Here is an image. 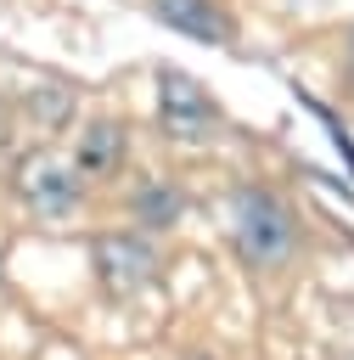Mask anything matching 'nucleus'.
Here are the masks:
<instances>
[{"mask_svg": "<svg viewBox=\"0 0 354 360\" xmlns=\"http://www.w3.org/2000/svg\"><path fill=\"white\" fill-rule=\"evenodd\" d=\"M96 276L112 298H135L140 287L157 281V248L140 236V231H107L96 236Z\"/></svg>", "mask_w": 354, "mask_h": 360, "instance_id": "obj_2", "label": "nucleus"}, {"mask_svg": "<svg viewBox=\"0 0 354 360\" xmlns=\"http://www.w3.org/2000/svg\"><path fill=\"white\" fill-rule=\"evenodd\" d=\"M163 90H157V118H163V129L169 135H180V141H197V135H208L214 129V101H208V90L197 84V79H185V73H163L157 79Z\"/></svg>", "mask_w": 354, "mask_h": 360, "instance_id": "obj_4", "label": "nucleus"}, {"mask_svg": "<svg viewBox=\"0 0 354 360\" xmlns=\"http://www.w3.org/2000/svg\"><path fill=\"white\" fill-rule=\"evenodd\" d=\"M118 158H124V129L96 118V124H84V135L73 146V174L79 180H107L118 169Z\"/></svg>", "mask_w": 354, "mask_h": 360, "instance_id": "obj_6", "label": "nucleus"}, {"mask_svg": "<svg viewBox=\"0 0 354 360\" xmlns=\"http://www.w3.org/2000/svg\"><path fill=\"white\" fill-rule=\"evenodd\" d=\"M230 231H236V248H242V259H247L253 270H281V264L292 259V248H298V219H292V208H287L275 191H258V186H247V191L236 197Z\"/></svg>", "mask_w": 354, "mask_h": 360, "instance_id": "obj_1", "label": "nucleus"}, {"mask_svg": "<svg viewBox=\"0 0 354 360\" xmlns=\"http://www.w3.org/2000/svg\"><path fill=\"white\" fill-rule=\"evenodd\" d=\"M174 214H180V197H174V186L152 180V186H140V191H135V219H140V225L163 231V225H174Z\"/></svg>", "mask_w": 354, "mask_h": 360, "instance_id": "obj_7", "label": "nucleus"}, {"mask_svg": "<svg viewBox=\"0 0 354 360\" xmlns=\"http://www.w3.org/2000/svg\"><path fill=\"white\" fill-rule=\"evenodd\" d=\"M348 68H354V39H348Z\"/></svg>", "mask_w": 354, "mask_h": 360, "instance_id": "obj_8", "label": "nucleus"}, {"mask_svg": "<svg viewBox=\"0 0 354 360\" xmlns=\"http://www.w3.org/2000/svg\"><path fill=\"white\" fill-rule=\"evenodd\" d=\"M152 11L169 28H180V34L202 39V45H225L230 39V17L219 11V0H152Z\"/></svg>", "mask_w": 354, "mask_h": 360, "instance_id": "obj_5", "label": "nucleus"}, {"mask_svg": "<svg viewBox=\"0 0 354 360\" xmlns=\"http://www.w3.org/2000/svg\"><path fill=\"white\" fill-rule=\"evenodd\" d=\"M79 174H73V163L67 158H56V152H28L22 163H17V197L39 214V219H62V214H73L79 208Z\"/></svg>", "mask_w": 354, "mask_h": 360, "instance_id": "obj_3", "label": "nucleus"}]
</instances>
